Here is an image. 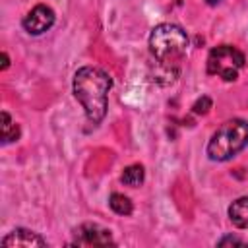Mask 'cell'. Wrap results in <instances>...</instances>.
I'll return each mask as SVG.
<instances>
[{
  "instance_id": "52a82bcc",
  "label": "cell",
  "mask_w": 248,
  "mask_h": 248,
  "mask_svg": "<svg viewBox=\"0 0 248 248\" xmlns=\"http://www.w3.org/2000/svg\"><path fill=\"white\" fill-rule=\"evenodd\" d=\"M2 246L4 248H35V246H46V240L33 231L14 229L12 232H8V236L2 238Z\"/></svg>"
},
{
  "instance_id": "8fae6325",
  "label": "cell",
  "mask_w": 248,
  "mask_h": 248,
  "mask_svg": "<svg viewBox=\"0 0 248 248\" xmlns=\"http://www.w3.org/2000/svg\"><path fill=\"white\" fill-rule=\"evenodd\" d=\"M19 138V128L17 124L12 122L10 114L4 110L2 112V141L4 143H10V141H16Z\"/></svg>"
},
{
  "instance_id": "6da1fadb",
  "label": "cell",
  "mask_w": 248,
  "mask_h": 248,
  "mask_svg": "<svg viewBox=\"0 0 248 248\" xmlns=\"http://www.w3.org/2000/svg\"><path fill=\"white\" fill-rule=\"evenodd\" d=\"M110 85V76L97 66H83L74 76V95L93 124H99L107 114Z\"/></svg>"
},
{
  "instance_id": "9c48e42d",
  "label": "cell",
  "mask_w": 248,
  "mask_h": 248,
  "mask_svg": "<svg viewBox=\"0 0 248 248\" xmlns=\"http://www.w3.org/2000/svg\"><path fill=\"white\" fill-rule=\"evenodd\" d=\"M143 176H145V172H143V167H141V165H130V167L124 169L120 180H122L126 186L136 188V186H140V184L143 182Z\"/></svg>"
},
{
  "instance_id": "7c38bea8",
  "label": "cell",
  "mask_w": 248,
  "mask_h": 248,
  "mask_svg": "<svg viewBox=\"0 0 248 248\" xmlns=\"http://www.w3.org/2000/svg\"><path fill=\"white\" fill-rule=\"evenodd\" d=\"M194 112L196 114H205V112H209V108H211V99L209 97H202V99H198L196 103H194Z\"/></svg>"
},
{
  "instance_id": "30bf717a",
  "label": "cell",
  "mask_w": 248,
  "mask_h": 248,
  "mask_svg": "<svg viewBox=\"0 0 248 248\" xmlns=\"http://www.w3.org/2000/svg\"><path fill=\"white\" fill-rule=\"evenodd\" d=\"M108 205H110V209H112L114 213H118V215H130L132 209H134L130 198L124 196V194H110Z\"/></svg>"
},
{
  "instance_id": "277c9868",
  "label": "cell",
  "mask_w": 248,
  "mask_h": 248,
  "mask_svg": "<svg viewBox=\"0 0 248 248\" xmlns=\"http://www.w3.org/2000/svg\"><path fill=\"white\" fill-rule=\"evenodd\" d=\"M242 66H244V54L231 45H221L213 48L207 56V72L211 76L223 78L225 81H234Z\"/></svg>"
},
{
  "instance_id": "9a60e30c",
  "label": "cell",
  "mask_w": 248,
  "mask_h": 248,
  "mask_svg": "<svg viewBox=\"0 0 248 248\" xmlns=\"http://www.w3.org/2000/svg\"><path fill=\"white\" fill-rule=\"evenodd\" d=\"M205 2H207V4H217L219 0H205Z\"/></svg>"
},
{
  "instance_id": "3957f363",
  "label": "cell",
  "mask_w": 248,
  "mask_h": 248,
  "mask_svg": "<svg viewBox=\"0 0 248 248\" xmlns=\"http://www.w3.org/2000/svg\"><path fill=\"white\" fill-rule=\"evenodd\" d=\"M248 145V122L232 118L223 122L207 143V155L213 161H229Z\"/></svg>"
},
{
  "instance_id": "8992f818",
  "label": "cell",
  "mask_w": 248,
  "mask_h": 248,
  "mask_svg": "<svg viewBox=\"0 0 248 248\" xmlns=\"http://www.w3.org/2000/svg\"><path fill=\"white\" fill-rule=\"evenodd\" d=\"M23 29L27 31V33H31V35H41V33H45V31H48L50 27H52V23H54V12L48 8V6H45V4H39V6H35L25 17H23Z\"/></svg>"
},
{
  "instance_id": "5b68a950",
  "label": "cell",
  "mask_w": 248,
  "mask_h": 248,
  "mask_svg": "<svg viewBox=\"0 0 248 248\" xmlns=\"http://www.w3.org/2000/svg\"><path fill=\"white\" fill-rule=\"evenodd\" d=\"M76 244L79 246H108L112 244V236L108 229H103L95 223H83L78 229H74Z\"/></svg>"
},
{
  "instance_id": "7a4b0ae2",
  "label": "cell",
  "mask_w": 248,
  "mask_h": 248,
  "mask_svg": "<svg viewBox=\"0 0 248 248\" xmlns=\"http://www.w3.org/2000/svg\"><path fill=\"white\" fill-rule=\"evenodd\" d=\"M188 48V37L174 23H161L149 35V50L161 68L176 70L178 60Z\"/></svg>"
},
{
  "instance_id": "ba28073f",
  "label": "cell",
  "mask_w": 248,
  "mask_h": 248,
  "mask_svg": "<svg viewBox=\"0 0 248 248\" xmlns=\"http://www.w3.org/2000/svg\"><path fill=\"white\" fill-rule=\"evenodd\" d=\"M229 219L238 229H248V198H238L229 207Z\"/></svg>"
},
{
  "instance_id": "4fadbf2b",
  "label": "cell",
  "mask_w": 248,
  "mask_h": 248,
  "mask_svg": "<svg viewBox=\"0 0 248 248\" xmlns=\"http://www.w3.org/2000/svg\"><path fill=\"white\" fill-rule=\"evenodd\" d=\"M219 246H227V244H234V246H246V242L244 240H240V238H236V236H225V238H221L219 242H217Z\"/></svg>"
},
{
  "instance_id": "5bb4252c",
  "label": "cell",
  "mask_w": 248,
  "mask_h": 248,
  "mask_svg": "<svg viewBox=\"0 0 248 248\" xmlns=\"http://www.w3.org/2000/svg\"><path fill=\"white\" fill-rule=\"evenodd\" d=\"M8 66H10V58H8L6 52H2V70H6Z\"/></svg>"
}]
</instances>
